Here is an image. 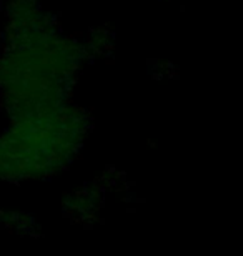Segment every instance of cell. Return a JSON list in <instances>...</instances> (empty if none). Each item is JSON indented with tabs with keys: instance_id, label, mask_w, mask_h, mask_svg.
Masks as SVG:
<instances>
[{
	"instance_id": "7a4b0ae2",
	"label": "cell",
	"mask_w": 243,
	"mask_h": 256,
	"mask_svg": "<svg viewBox=\"0 0 243 256\" xmlns=\"http://www.w3.org/2000/svg\"><path fill=\"white\" fill-rule=\"evenodd\" d=\"M89 132V112L70 102L47 114L10 120L0 133V182L57 175L72 165Z\"/></svg>"
},
{
	"instance_id": "3957f363",
	"label": "cell",
	"mask_w": 243,
	"mask_h": 256,
	"mask_svg": "<svg viewBox=\"0 0 243 256\" xmlns=\"http://www.w3.org/2000/svg\"><path fill=\"white\" fill-rule=\"evenodd\" d=\"M4 48H17L59 34V22L45 12L40 0H7Z\"/></svg>"
},
{
	"instance_id": "5b68a950",
	"label": "cell",
	"mask_w": 243,
	"mask_h": 256,
	"mask_svg": "<svg viewBox=\"0 0 243 256\" xmlns=\"http://www.w3.org/2000/svg\"><path fill=\"white\" fill-rule=\"evenodd\" d=\"M32 218L25 216L24 213L9 212V210L0 208V226L14 228L17 232H30L32 230Z\"/></svg>"
},
{
	"instance_id": "6da1fadb",
	"label": "cell",
	"mask_w": 243,
	"mask_h": 256,
	"mask_svg": "<svg viewBox=\"0 0 243 256\" xmlns=\"http://www.w3.org/2000/svg\"><path fill=\"white\" fill-rule=\"evenodd\" d=\"M84 42L60 32L0 54V105L10 120L42 115L69 104L80 68L89 60Z\"/></svg>"
},
{
	"instance_id": "277c9868",
	"label": "cell",
	"mask_w": 243,
	"mask_h": 256,
	"mask_svg": "<svg viewBox=\"0 0 243 256\" xmlns=\"http://www.w3.org/2000/svg\"><path fill=\"white\" fill-rule=\"evenodd\" d=\"M84 47L87 54H89V57H98V55L110 54L113 50V34L103 27L92 28L89 35H87Z\"/></svg>"
}]
</instances>
